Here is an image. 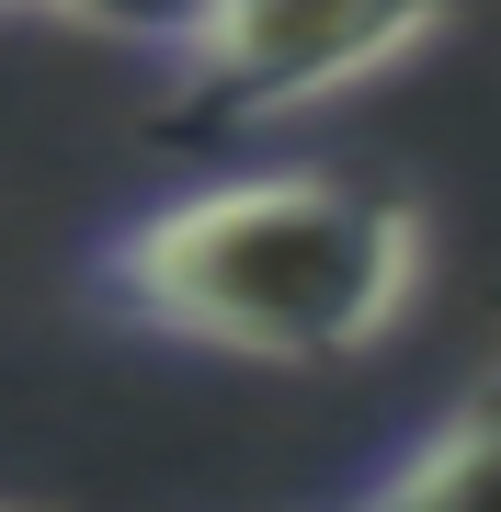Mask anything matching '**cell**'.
<instances>
[{
    "label": "cell",
    "mask_w": 501,
    "mask_h": 512,
    "mask_svg": "<svg viewBox=\"0 0 501 512\" xmlns=\"http://www.w3.org/2000/svg\"><path fill=\"white\" fill-rule=\"evenodd\" d=\"M23 12H57V23H92V35L114 46H137V57H160V35L194 12V0H23Z\"/></svg>",
    "instance_id": "cell-4"
},
{
    "label": "cell",
    "mask_w": 501,
    "mask_h": 512,
    "mask_svg": "<svg viewBox=\"0 0 501 512\" xmlns=\"http://www.w3.org/2000/svg\"><path fill=\"white\" fill-rule=\"evenodd\" d=\"M467 0H194L160 35L171 103L205 126H274L422 57Z\"/></svg>",
    "instance_id": "cell-2"
},
{
    "label": "cell",
    "mask_w": 501,
    "mask_h": 512,
    "mask_svg": "<svg viewBox=\"0 0 501 512\" xmlns=\"http://www.w3.org/2000/svg\"><path fill=\"white\" fill-rule=\"evenodd\" d=\"M331 512H501V365L456 410H433L399 456H376Z\"/></svg>",
    "instance_id": "cell-3"
},
{
    "label": "cell",
    "mask_w": 501,
    "mask_h": 512,
    "mask_svg": "<svg viewBox=\"0 0 501 512\" xmlns=\"http://www.w3.org/2000/svg\"><path fill=\"white\" fill-rule=\"evenodd\" d=\"M422 205L342 171H228L92 239V285L149 342L228 365H353L422 296Z\"/></svg>",
    "instance_id": "cell-1"
}]
</instances>
